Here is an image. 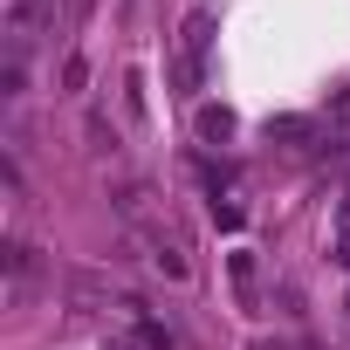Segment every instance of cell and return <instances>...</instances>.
Listing matches in <instances>:
<instances>
[{"mask_svg":"<svg viewBox=\"0 0 350 350\" xmlns=\"http://www.w3.org/2000/svg\"><path fill=\"white\" fill-rule=\"evenodd\" d=\"M329 117H336V131L350 137V90H336V96H329Z\"/></svg>","mask_w":350,"mask_h":350,"instance_id":"4fadbf2b","label":"cell"},{"mask_svg":"<svg viewBox=\"0 0 350 350\" xmlns=\"http://www.w3.org/2000/svg\"><path fill=\"white\" fill-rule=\"evenodd\" d=\"M213 227H227V234H241V227H247V213H241V206H220V200H213Z\"/></svg>","mask_w":350,"mask_h":350,"instance_id":"8fae6325","label":"cell"},{"mask_svg":"<svg viewBox=\"0 0 350 350\" xmlns=\"http://www.w3.org/2000/svg\"><path fill=\"white\" fill-rule=\"evenodd\" d=\"M69 8H76V0H49V14H69Z\"/></svg>","mask_w":350,"mask_h":350,"instance_id":"2e32d148","label":"cell"},{"mask_svg":"<svg viewBox=\"0 0 350 350\" xmlns=\"http://www.w3.org/2000/svg\"><path fill=\"white\" fill-rule=\"evenodd\" d=\"M329 254L350 268V193H343V206H336V241H329Z\"/></svg>","mask_w":350,"mask_h":350,"instance_id":"9c48e42d","label":"cell"},{"mask_svg":"<svg viewBox=\"0 0 350 350\" xmlns=\"http://www.w3.org/2000/svg\"><path fill=\"white\" fill-rule=\"evenodd\" d=\"M103 350H144V343H137V336H110Z\"/></svg>","mask_w":350,"mask_h":350,"instance_id":"9a60e30c","label":"cell"},{"mask_svg":"<svg viewBox=\"0 0 350 350\" xmlns=\"http://www.w3.org/2000/svg\"><path fill=\"white\" fill-rule=\"evenodd\" d=\"M137 343H144V350H172V329L151 323V316H137Z\"/></svg>","mask_w":350,"mask_h":350,"instance_id":"30bf717a","label":"cell"},{"mask_svg":"<svg viewBox=\"0 0 350 350\" xmlns=\"http://www.w3.org/2000/svg\"><path fill=\"white\" fill-rule=\"evenodd\" d=\"M62 83H69V90H83V83H90V62H83V55H69V62H62Z\"/></svg>","mask_w":350,"mask_h":350,"instance_id":"7c38bea8","label":"cell"},{"mask_svg":"<svg viewBox=\"0 0 350 350\" xmlns=\"http://www.w3.org/2000/svg\"><path fill=\"white\" fill-rule=\"evenodd\" d=\"M206 49H213V14L200 8V14H186V35H179V55H193V62H206Z\"/></svg>","mask_w":350,"mask_h":350,"instance_id":"7a4b0ae2","label":"cell"},{"mask_svg":"<svg viewBox=\"0 0 350 350\" xmlns=\"http://www.w3.org/2000/svg\"><path fill=\"white\" fill-rule=\"evenodd\" d=\"M200 137H206V144H227V137H234V110L206 103V110H200Z\"/></svg>","mask_w":350,"mask_h":350,"instance_id":"8992f818","label":"cell"},{"mask_svg":"<svg viewBox=\"0 0 350 350\" xmlns=\"http://www.w3.org/2000/svg\"><path fill=\"white\" fill-rule=\"evenodd\" d=\"M227 275H234L241 309H254V302H261V288H254V254H247V247H241V254H227Z\"/></svg>","mask_w":350,"mask_h":350,"instance_id":"5b68a950","label":"cell"},{"mask_svg":"<svg viewBox=\"0 0 350 350\" xmlns=\"http://www.w3.org/2000/svg\"><path fill=\"white\" fill-rule=\"evenodd\" d=\"M247 350H295V343H282V336H254Z\"/></svg>","mask_w":350,"mask_h":350,"instance_id":"5bb4252c","label":"cell"},{"mask_svg":"<svg viewBox=\"0 0 350 350\" xmlns=\"http://www.w3.org/2000/svg\"><path fill=\"white\" fill-rule=\"evenodd\" d=\"M343 309H350V295H343Z\"/></svg>","mask_w":350,"mask_h":350,"instance_id":"e0dca14e","label":"cell"},{"mask_svg":"<svg viewBox=\"0 0 350 350\" xmlns=\"http://www.w3.org/2000/svg\"><path fill=\"white\" fill-rule=\"evenodd\" d=\"M28 282H35V247L28 241H8V288H14V302L28 295Z\"/></svg>","mask_w":350,"mask_h":350,"instance_id":"277c9868","label":"cell"},{"mask_svg":"<svg viewBox=\"0 0 350 350\" xmlns=\"http://www.w3.org/2000/svg\"><path fill=\"white\" fill-rule=\"evenodd\" d=\"M117 213L137 220V227H151V186H144V179H124V186H117Z\"/></svg>","mask_w":350,"mask_h":350,"instance_id":"3957f363","label":"cell"},{"mask_svg":"<svg viewBox=\"0 0 350 350\" xmlns=\"http://www.w3.org/2000/svg\"><path fill=\"white\" fill-rule=\"evenodd\" d=\"M83 131H90V144H96V151H117V131H110V117H103V110H90V117H83Z\"/></svg>","mask_w":350,"mask_h":350,"instance_id":"52a82bcc","label":"cell"},{"mask_svg":"<svg viewBox=\"0 0 350 350\" xmlns=\"http://www.w3.org/2000/svg\"><path fill=\"white\" fill-rule=\"evenodd\" d=\"M268 137H288V144H302V137H316V124H309V117H275V124H268Z\"/></svg>","mask_w":350,"mask_h":350,"instance_id":"ba28073f","label":"cell"},{"mask_svg":"<svg viewBox=\"0 0 350 350\" xmlns=\"http://www.w3.org/2000/svg\"><path fill=\"white\" fill-rule=\"evenodd\" d=\"M144 247H151V268H158V275H172V282H186V275H193V268H186V254L172 247L158 227H144Z\"/></svg>","mask_w":350,"mask_h":350,"instance_id":"6da1fadb","label":"cell"}]
</instances>
